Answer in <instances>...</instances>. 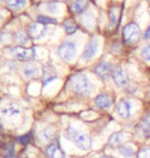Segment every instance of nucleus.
Segmentation results:
<instances>
[{
	"label": "nucleus",
	"instance_id": "nucleus-9",
	"mask_svg": "<svg viewBox=\"0 0 150 158\" xmlns=\"http://www.w3.org/2000/svg\"><path fill=\"white\" fill-rule=\"evenodd\" d=\"M47 32V29L45 26L40 23L32 24L29 28V34L33 39H40L45 36Z\"/></svg>",
	"mask_w": 150,
	"mask_h": 158
},
{
	"label": "nucleus",
	"instance_id": "nucleus-20",
	"mask_svg": "<svg viewBox=\"0 0 150 158\" xmlns=\"http://www.w3.org/2000/svg\"><path fill=\"white\" fill-rule=\"evenodd\" d=\"M63 27L68 34L75 33L76 30H77V25H76V23L73 20H66L64 22Z\"/></svg>",
	"mask_w": 150,
	"mask_h": 158
},
{
	"label": "nucleus",
	"instance_id": "nucleus-31",
	"mask_svg": "<svg viewBox=\"0 0 150 158\" xmlns=\"http://www.w3.org/2000/svg\"><path fill=\"white\" fill-rule=\"evenodd\" d=\"M2 21H3V18L0 15V25H1V23H2Z\"/></svg>",
	"mask_w": 150,
	"mask_h": 158
},
{
	"label": "nucleus",
	"instance_id": "nucleus-15",
	"mask_svg": "<svg viewBox=\"0 0 150 158\" xmlns=\"http://www.w3.org/2000/svg\"><path fill=\"white\" fill-rule=\"evenodd\" d=\"M88 5V0H76L71 5V10L74 12V14L80 15L87 9Z\"/></svg>",
	"mask_w": 150,
	"mask_h": 158
},
{
	"label": "nucleus",
	"instance_id": "nucleus-23",
	"mask_svg": "<svg viewBox=\"0 0 150 158\" xmlns=\"http://www.w3.org/2000/svg\"><path fill=\"white\" fill-rule=\"evenodd\" d=\"M45 9L47 12L52 15H58L61 12V4L58 2H50L45 4Z\"/></svg>",
	"mask_w": 150,
	"mask_h": 158
},
{
	"label": "nucleus",
	"instance_id": "nucleus-7",
	"mask_svg": "<svg viewBox=\"0 0 150 158\" xmlns=\"http://www.w3.org/2000/svg\"><path fill=\"white\" fill-rule=\"evenodd\" d=\"M112 79L117 87H124L129 83V76L121 67H117L112 72Z\"/></svg>",
	"mask_w": 150,
	"mask_h": 158
},
{
	"label": "nucleus",
	"instance_id": "nucleus-16",
	"mask_svg": "<svg viewBox=\"0 0 150 158\" xmlns=\"http://www.w3.org/2000/svg\"><path fill=\"white\" fill-rule=\"evenodd\" d=\"M54 137V128L52 127H45L39 132V140L41 143H46V142L50 141Z\"/></svg>",
	"mask_w": 150,
	"mask_h": 158
},
{
	"label": "nucleus",
	"instance_id": "nucleus-25",
	"mask_svg": "<svg viewBox=\"0 0 150 158\" xmlns=\"http://www.w3.org/2000/svg\"><path fill=\"white\" fill-rule=\"evenodd\" d=\"M37 21L38 23L42 24V25H50V24H57L58 23V21L56 20V19H53L50 17H47V15H38L37 17Z\"/></svg>",
	"mask_w": 150,
	"mask_h": 158
},
{
	"label": "nucleus",
	"instance_id": "nucleus-14",
	"mask_svg": "<svg viewBox=\"0 0 150 158\" xmlns=\"http://www.w3.org/2000/svg\"><path fill=\"white\" fill-rule=\"evenodd\" d=\"M126 132H123V131L113 132L109 137V139H108V145L112 147L117 146V145H119L120 143H122V142L126 140Z\"/></svg>",
	"mask_w": 150,
	"mask_h": 158
},
{
	"label": "nucleus",
	"instance_id": "nucleus-27",
	"mask_svg": "<svg viewBox=\"0 0 150 158\" xmlns=\"http://www.w3.org/2000/svg\"><path fill=\"white\" fill-rule=\"evenodd\" d=\"M17 40L21 44H23V45H26V44L29 42V39H28L27 35L25 34V32H22V31H20V32L17 34Z\"/></svg>",
	"mask_w": 150,
	"mask_h": 158
},
{
	"label": "nucleus",
	"instance_id": "nucleus-17",
	"mask_svg": "<svg viewBox=\"0 0 150 158\" xmlns=\"http://www.w3.org/2000/svg\"><path fill=\"white\" fill-rule=\"evenodd\" d=\"M43 72H44L43 78H44V82H45V83H49V82H52L53 80H55L57 77V73H56L55 69L52 68V66H46Z\"/></svg>",
	"mask_w": 150,
	"mask_h": 158
},
{
	"label": "nucleus",
	"instance_id": "nucleus-24",
	"mask_svg": "<svg viewBox=\"0 0 150 158\" xmlns=\"http://www.w3.org/2000/svg\"><path fill=\"white\" fill-rule=\"evenodd\" d=\"M7 5L14 9H21L27 5V0H7Z\"/></svg>",
	"mask_w": 150,
	"mask_h": 158
},
{
	"label": "nucleus",
	"instance_id": "nucleus-5",
	"mask_svg": "<svg viewBox=\"0 0 150 158\" xmlns=\"http://www.w3.org/2000/svg\"><path fill=\"white\" fill-rule=\"evenodd\" d=\"M95 73L97 74L98 77H100L103 80H107L110 76H112L113 68L111 63L109 62H101L96 66L94 69Z\"/></svg>",
	"mask_w": 150,
	"mask_h": 158
},
{
	"label": "nucleus",
	"instance_id": "nucleus-21",
	"mask_svg": "<svg viewBox=\"0 0 150 158\" xmlns=\"http://www.w3.org/2000/svg\"><path fill=\"white\" fill-rule=\"evenodd\" d=\"M2 114L5 116V117L8 118H15V117H19L20 116V110L15 107H8V108L4 109L2 111Z\"/></svg>",
	"mask_w": 150,
	"mask_h": 158
},
{
	"label": "nucleus",
	"instance_id": "nucleus-6",
	"mask_svg": "<svg viewBox=\"0 0 150 158\" xmlns=\"http://www.w3.org/2000/svg\"><path fill=\"white\" fill-rule=\"evenodd\" d=\"M98 50H99V40L97 38L91 39L90 42L85 46L84 52H82L81 60L82 61H90V60H92L96 56Z\"/></svg>",
	"mask_w": 150,
	"mask_h": 158
},
{
	"label": "nucleus",
	"instance_id": "nucleus-2",
	"mask_svg": "<svg viewBox=\"0 0 150 158\" xmlns=\"http://www.w3.org/2000/svg\"><path fill=\"white\" fill-rule=\"evenodd\" d=\"M67 135L71 141L74 142L75 146L81 150H88L92 147V139L90 135L82 134L74 126H69L67 129Z\"/></svg>",
	"mask_w": 150,
	"mask_h": 158
},
{
	"label": "nucleus",
	"instance_id": "nucleus-29",
	"mask_svg": "<svg viewBox=\"0 0 150 158\" xmlns=\"http://www.w3.org/2000/svg\"><path fill=\"white\" fill-rule=\"evenodd\" d=\"M144 39H150V25L148 26L147 30H146L145 33H144Z\"/></svg>",
	"mask_w": 150,
	"mask_h": 158
},
{
	"label": "nucleus",
	"instance_id": "nucleus-3",
	"mask_svg": "<svg viewBox=\"0 0 150 158\" xmlns=\"http://www.w3.org/2000/svg\"><path fill=\"white\" fill-rule=\"evenodd\" d=\"M141 36V30L136 23H130L123 27L122 30V39L126 44H132L136 42Z\"/></svg>",
	"mask_w": 150,
	"mask_h": 158
},
{
	"label": "nucleus",
	"instance_id": "nucleus-1",
	"mask_svg": "<svg viewBox=\"0 0 150 158\" xmlns=\"http://www.w3.org/2000/svg\"><path fill=\"white\" fill-rule=\"evenodd\" d=\"M70 85L75 93L85 97L90 96L94 90L90 79L84 73H76L73 75L70 79Z\"/></svg>",
	"mask_w": 150,
	"mask_h": 158
},
{
	"label": "nucleus",
	"instance_id": "nucleus-30",
	"mask_svg": "<svg viewBox=\"0 0 150 158\" xmlns=\"http://www.w3.org/2000/svg\"><path fill=\"white\" fill-rule=\"evenodd\" d=\"M100 158H114L112 156H108V155H103V156H101Z\"/></svg>",
	"mask_w": 150,
	"mask_h": 158
},
{
	"label": "nucleus",
	"instance_id": "nucleus-19",
	"mask_svg": "<svg viewBox=\"0 0 150 158\" xmlns=\"http://www.w3.org/2000/svg\"><path fill=\"white\" fill-rule=\"evenodd\" d=\"M118 151L120 155H122L126 158H131L135 155V151H134V149L130 145H122V146L118 148Z\"/></svg>",
	"mask_w": 150,
	"mask_h": 158
},
{
	"label": "nucleus",
	"instance_id": "nucleus-8",
	"mask_svg": "<svg viewBox=\"0 0 150 158\" xmlns=\"http://www.w3.org/2000/svg\"><path fill=\"white\" fill-rule=\"evenodd\" d=\"M95 105L101 110H107L113 105V100L107 94H100L95 99Z\"/></svg>",
	"mask_w": 150,
	"mask_h": 158
},
{
	"label": "nucleus",
	"instance_id": "nucleus-12",
	"mask_svg": "<svg viewBox=\"0 0 150 158\" xmlns=\"http://www.w3.org/2000/svg\"><path fill=\"white\" fill-rule=\"evenodd\" d=\"M23 72L26 77L35 78L40 73V67L36 64V63H28L27 65H25Z\"/></svg>",
	"mask_w": 150,
	"mask_h": 158
},
{
	"label": "nucleus",
	"instance_id": "nucleus-26",
	"mask_svg": "<svg viewBox=\"0 0 150 158\" xmlns=\"http://www.w3.org/2000/svg\"><path fill=\"white\" fill-rule=\"evenodd\" d=\"M141 56L145 61L150 62V43L146 44L141 50Z\"/></svg>",
	"mask_w": 150,
	"mask_h": 158
},
{
	"label": "nucleus",
	"instance_id": "nucleus-18",
	"mask_svg": "<svg viewBox=\"0 0 150 158\" xmlns=\"http://www.w3.org/2000/svg\"><path fill=\"white\" fill-rule=\"evenodd\" d=\"M118 19V8L116 6H111L109 9V26L110 28H114L117 24Z\"/></svg>",
	"mask_w": 150,
	"mask_h": 158
},
{
	"label": "nucleus",
	"instance_id": "nucleus-22",
	"mask_svg": "<svg viewBox=\"0 0 150 158\" xmlns=\"http://www.w3.org/2000/svg\"><path fill=\"white\" fill-rule=\"evenodd\" d=\"M140 128H141L142 134L144 135L145 137H149L150 135V116H147V117H145L144 119H142Z\"/></svg>",
	"mask_w": 150,
	"mask_h": 158
},
{
	"label": "nucleus",
	"instance_id": "nucleus-33",
	"mask_svg": "<svg viewBox=\"0 0 150 158\" xmlns=\"http://www.w3.org/2000/svg\"><path fill=\"white\" fill-rule=\"evenodd\" d=\"M149 1H150V0H149Z\"/></svg>",
	"mask_w": 150,
	"mask_h": 158
},
{
	"label": "nucleus",
	"instance_id": "nucleus-28",
	"mask_svg": "<svg viewBox=\"0 0 150 158\" xmlns=\"http://www.w3.org/2000/svg\"><path fill=\"white\" fill-rule=\"evenodd\" d=\"M138 158H150V148L146 147L141 149V151L139 152Z\"/></svg>",
	"mask_w": 150,
	"mask_h": 158
},
{
	"label": "nucleus",
	"instance_id": "nucleus-11",
	"mask_svg": "<svg viewBox=\"0 0 150 158\" xmlns=\"http://www.w3.org/2000/svg\"><path fill=\"white\" fill-rule=\"evenodd\" d=\"M131 109H132V105L129 101L126 100H120L118 104H117L116 111L121 118L126 119L131 116Z\"/></svg>",
	"mask_w": 150,
	"mask_h": 158
},
{
	"label": "nucleus",
	"instance_id": "nucleus-13",
	"mask_svg": "<svg viewBox=\"0 0 150 158\" xmlns=\"http://www.w3.org/2000/svg\"><path fill=\"white\" fill-rule=\"evenodd\" d=\"M46 154L49 158H65V152L57 144H50L46 148Z\"/></svg>",
	"mask_w": 150,
	"mask_h": 158
},
{
	"label": "nucleus",
	"instance_id": "nucleus-32",
	"mask_svg": "<svg viewBox=\"0 0 150 158\" xmlns=\"http://www.w3.org/2000/svg\"><path fill=\"white\" fill-rule=\"evenodd\" d=\"M0 1H3V0H0Z\"/></svg>",
	"mask_w": 150,
	"mask_h": 158
},
{
	"label": "nucleus",
	"instance_id": "nucleus-10",
	"mask_svg": "<svg viewBox=\"0 0 150 158\" xmlns=\"http://www.w3.org/2000/svg\"><path fill=\"white\" fill-rule=\"evenodd\" d=\"M11 52L12 56H15L18 60H21V61H27V60L31 59L32 53H33L31 49L25 48V47H20V46L12 47Z\"/></svg>",
	"mask_w": 150,
	"mask_h": 158
},
{
	"label": "nucleus",
	"instance_id": "nucleus-4",
	"mask_svg": "<svg viewBox=\"0 0 150 158\" xmlns=\"http://www.w3.org/2000/svg\"><path fill=\"white\" fill-rule=\"evenodd\" d=\"M58 55L63 61L65 62H71L76 55V45L74 42L71 41H66L58 49Z\"/></svg>",
	"mask_w": 150,
	"mask_h": 158
}]
</instances>
